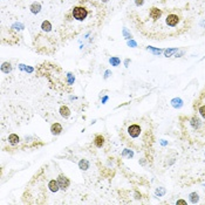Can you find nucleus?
<instances>
[{"instance_id":"nucleus-6","label":"nucleus","mask_w":205,"mask_h":205,"mask_svg":"<svg viewBox=\"0 0 205 205\" xmlns=\"http://www.w3.org/2000/svg\"><path fill=\"white\" fill-rule=\"evenodd\" d=\"M51 131H52V134L53 135H59L61 131H62V125L60 124V123H54L52 127H51Z\"/></svg>"},{"instance_id":"nucleus-13","label":"nucleus","mask_w":205,"mask_h":205,"mask_svg":"<svg viewBox=\"0 0 205 205\" xmlns=\"http://www.w3.org/2000/svg\"><path fill=\"white\" fill-rule=\"evenodd\" d=\"M1 69H3V72H5V73L11 72V65L7 63V62H5V63L3 65V67H1Z\"/></svg>"},{"instance_id":"nucleus-3","label":"nucleus","mask_w":205,"mask_h":205,"mask_svg":"<svg viewBox=\"0 0 205 205\" xmlns=\"http://www.w3.org/2000/svg\"><path fill=\"white\" fill-rule=\"evenodd\" d=\"M120 136L130 148L142 150L152 142V130L149 120L141 119L138 121H127L121 128Z\"/></svg>"},{"instance_id":"nucleus-2","label":"nucleus","mask_w":205,"mask_h":205,"mask_svg":"<svg viewBox=\"0 0 205 205\" xmlns=\"http://www.w3.org/2000/svg\"><path fill=\"white\" fill-rule=\"evenodd\" d=\"M103 7L100 3L93 0H80L65 15L63 26H68L74 22L71 27L63 29L65 34L69 32L75 24H82V31L88 27L100 26L103 21Z\"/></svg>"},{"instance_id":"nucleus-12","label":"nucleus","mask_w":205,"mask_h":205,"mask_svg":"<svg viewBox=\"0 0 205 205\" xmlns=\"http://www.w3.org/2000/svg\"><path fill=\"white\" fill-rule=\"evenodd\" d=\"M79 165H80V168H81L82 170H87V169H88V167H89V163H88L86 160H82V161L80 162V164H79Z\"/></svg>"},{"instance_id":"nucleus-11","label":"nucleus","mask_w":205,"mask_h":205,"mask_svg":"<svg viewBox=\"0 0 205 205\" xmlns=\"http://www.w3.org/2000/svg\"><path fill=\"white\" fill-rule=\"evenodd\" d=\"M40 8H41V6H40V4H38V3H34L31 6V9H32L33 13H39V12H40Z\"/></svg>"},{"instance_id":"nucleus-16","label":"nucleus","mask_w":205,"mask_h":205,"mask_svg":"<svg viewBox=\"0 0 205 205\" xmlns=\"http://www.w3.org/2000/svg\"><path fill=\"white\" fill-rule=\"evenodd\" d=\"M178 204H187V202H184V200H179V202H177Z\"/></svg>"},{"instance_id":"nucleus-15","label":"nucleus","mask_w":205,"mask_h":205,"mask_svg":"<svg viewBox=\"0 0 205 205\" xmlns=\"http://www.w3.org/2000/svg\"><path fill=\"white\" fill-rule=\"evenodd\" d=\"M135 4L136 6H142L144 4V0H135Z\"/></svg>"},{"instance_id":"nucleus-9","label":"nucleus","mask_w":205,"mask_h":205,"mask_svg":"<svg viewBox=\"0 0 205 205\" xmlns=\"http://www.w3.org/2000/svg\"><path fill=\"white\" fill-rule=\"evenodd\" d=\"M41 28H42V31H45V32H49L51 29H52V25H51V22L48 21V20H46V21L42 22Z\"/></svg>"},{"instance_id":"nucleus-7","label":"nucleus","mask_w":205,"mask_h":205,"mask_svg":"<svg viewBox=\"0 0 205 205\" xmlns=\"http://www.w3.org/2000/svg\"><path fill=\"white\" fill-rule=\"evenodd\" d=\"M48 188H49V190L52 192H56L59 190V188H60V185H59V182L53 179V181H51L49 183H48Z\"/></svg>"},{"instance_id":"nucleus-10","label":"nucleus","mask_w":205,"mask_h":205,"mask_svg":"<svg viewBox=\"0 0 205 205\" xmlns=\"http://www.w3.org/2000/svg\"><path fill=\"white\" fill-rule=\"evenodd\" d=\"M8 141L11 142L12 144H15V143H18L19 142V136L18 135H15V134H11L8 136Z\"/></svg>"},{"instance_id":"nucleus-8","label":"nucleus","mask_w":205,"mask_h":205,"mask_svg":"<svg viewBox=\"0 0 205 205\" xmlns=\"http://www.w3.org/2000/svg\"><path fill=\"white\" fill-rule=\"evenodd\" d=\"M60 114H61L62 117L67 119V117H69V115H71V110H69V108H68L67 105H62L60 108Z\"/></svg>"},{"instance_id":"nucleus-4","label":"nucleus","mask_w":205,"mask_h":205,"mask_svg":"<svg viewBox=\"0 0 205 205\" xmlns=\"http://www.w3.org/2000/svg\"><path fill=\"white\" fill-rule=\"evenodd\" d=\"M57 182H59V185H60V188L63 189V190L67 189V188H68V185H69V181H68V178L65 177L63 175H60V176H59Z\"/></svg>"},{"instance_id":"nucleus-17","label":"nucleus","mask_w":205,"mask_h":205,"mask_svg":"<svg viewBox=\"0 0 205 205\" xmlns=\"http://www.w3.org/2000/svg\"><path fill=\"white\" fill-rule=\"evenodd\" d=\"M107 1H108V0H102V3H107Z\"/></svg>"},{"instance_id":"nucleus-5","label":"nucleus","mask_w":205,"mask_h":205,"mask_svg":"<svg viewBox=\"0 0 205 205\" xmlns=\"http://www.w3.org/2000/svg\"><path fill=\"white\" fill-rule=\"evenodd\" d=\"M94 144H95V146H97V148H102L104 145V137L102 135H96L95 138H94Z\"/></svg>"},{"instance_id":"nucleus-1","label":"nucleus","mask_w":205,"mask_h":205,"mask_svg":"<svg viewBox=\"0 0 205 205\" xmlns=\"http://www.w3.org/2000/svg\"><path fill=\"white\" fill-rule=\"evenodd\" d=\"M138 32L154 40L175 38L185 33L191 26V20L178 8L151 6L145 14H135Z\"/></svg>"},{"instance_id":"nucleus-14","label":"nucleus","mask_w":205,"mask_h":205,"mask_svg":"<svg viewBox=\"0 0 205 205\" xmlns=\"http://www.w3.org/2000/svg\"><path fill=\"white\" fill-rule=\"evenodd\" d=\"M120 62H121V61H120V59L117 57V56H115V57H111V59H110V63H111L113 66H119V65H120Z\"/></svg>"}]
</instances>
